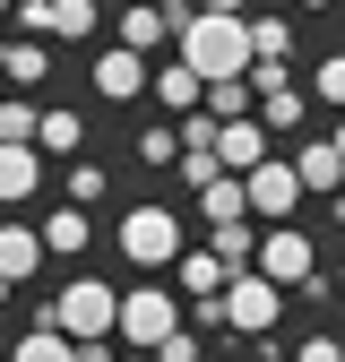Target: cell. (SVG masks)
Instances as JSON below:
<instances>
[{
  "instance_id": "9c48e42d",
  "label": "cell",
  "mask_w": 345,
  "mask_h": 362,
  "mask_svg": "<svg viewBox=\"0 0 345 362\" xmlns=\"http://www.w3.org/2000/svg\"><path fill=\"white\" fill-rule=\"evenodd\" d=\"M35 190H43V147L0 139V207H26Z\"/></svg>"
},
{
  "instance_id": "ac0fdd59",
  "label": "cell",
  "mask_w": 345,
  "mask_h": 362,
  "mask_svg": "<svg viewBox=\"0 0 345 362\" xmlns=\"http://www.w3.org/2000/svg\"><path fill=\"white\" fill-rule=\"evenodd\" d=\"M0 78H9V86H43V78H52V52H43V35L9 43V52H0Z\"/></svg>"
},
{
  "instance_id": "d590c367",
  "label": "cell",
  "mask_w": 345,
  "mask_h": 362,
  "mask_svg": "<svg viewBox=\"0 0 345 362\" xmlns=\"http://www.w3.org/2000/svg\"><path fill=\"white\" fill-rule=\"evenodd\" d=\"M250 362H276V345H259V354H250Z\"/></svg>"
},
{
  "instance_id": "ffe728a7",
  "label": "cell",
  "mask_w": 345,
  "mask_h": 362,
  "mask_svg": "<svg viewBox=\"0 0 345 362\" xmlns=\"http://www.w3.org/2000/svg\"><path fill=\"white\" fill-rule=\"evenodd\" d=\"M259 129H311V95H302V86H276V95H259Z\"/></svg>"
},
{
  "instance_id": "7c38bea8",
  "label": "cell",
  "mask_w": 345,
  "mask_h": 362,
  "mask_svg": "<svg viewBox=\"0 0 345 362\" xmlns=\"http://www.w3.org/2000/svg\"><path fill=\"white\" fill-rule=\"evenodd\" d=\"M147 86H156V104H164L172 121H182V112H199V86H207V78H199V69H190L182 52H172L164 69H147Z\"/></svg>"
},
{
  "instance_id": "52a82bcc",
  "label": "cell",
  "mask_w": 345,
  "mask_h": 362,
  "mask_svg": "<svg viewBox=\"0 0 345 362\" xmlns=\"http://www.w3.org/2000/svg\"><path fill=\"white\" fill-rule=\"evenodd\" d=\"M172 328H182V302H172L164 285L121 293V310H112V337H121V345H156V337H172Z\"/></svg>"
},
{
  "instance_id": "d6a6232c",
  "label": "cell",
  "mask_w": 345,
  "mask_h": 362,
  "mask_svg": "<svg viewBox=\"0 0 345 362\" xmlns=\"http://www.w3.org/2000/svg\"><path fill=\"white\" fill-rule=\"evenodd\" d=\"M156 9H164V18H172V26H182V18H190V9H199V0H156Z\"/></svg>"
},
{
  "instance_id": "4316f807",
  "label": "cell",
  "mask_w": 345,
  "mask_h": 362,
  "mask_svg": "<svg viewBox=\"0 0 345 362\" xmlns=\"http://www.w3.org/2000/svg\"><path fill=\"white\" fill-rule=\"evenodd\" d=\"M199 207H207V224H225V216H242V181H233V173H216L207 190H199Z\"/></svg>"
},
{
  "instance_id": "6da1fadb",
  "label": "cell",
  "mask_w": 345,
  "mask_h": 362,
  "mask_svg": "<svg viewBox=\"0 0 345 362\" xmlns=\"http://www.w3.org/2000/svg\"><path fill=\"white\" fill-rule=\"evenodd\" d=\"M172 43H182V61H190L199 78H242V61H250V35H242V18H225V9H190L182 26H172Z\"/></svg>"
},
{
  "instance_id": "1f68e13d",
  "label": "cell",
  "mask_w": 345,
  "mask_h": 362,
  "mask_svg": "<svg viewBox=\"0 0 345 362\" xmlns=\"http://www.w3.org/2000/svg\"><path fill=\"white\" fill-rule=\"evenodd\" d=\"M293 362H345V345H337L328 328H311V337H302V345H293Z\"/></svg>"
},
{
  "instance_id": "8992f818",
  "label": "cell",
  "mask_w": 345,
  "mask_h": 362,
  "mask_svg": "<svg viewBox=\"0 0 345 362\" xmlns=\"http://www.w3.org/2000/svg\"><path fill=\"white\" fill-rule=\"evenodd\" d=\"M250 267H259L268 285H285V293H302V285L320 276V259H311V233H293V224H276V233H259Z\"/></svg>"
},
{
  "instance_id": "5bb4252c",
  "label": "cell",
  "mask_w": 345,
  "mask_h": 362,
  "mask_svg": "<svg viewBox=\"0 0 345 362\" xmlns=\"http://www.w3.org/2000/svg\"><path fill=\"white\" fill-rule=\"evenodd\" d=\"M35 267H43V233H35V224H0V276L26 285Z\"/></svg>"
},
{
  "instance_id": "44dd1931",
  "label": "cell",
  "mask_w": 345,
  "mask_h": 362,
  "mask_svg": "<svg viewBox=\"0 0 345 362\" xmlns=\"http://www.w3.org/2000/svg\"><path fill=\"white\" fill-rule=\"evenodd\" d=\"M121 43H129V52H156V43H172V18L156 9V0H139V9L121 18Z\"/></svg>"
},
{
  "instance_id": "e0dca14e",
  "label": "cell",
  "mask_w": 345,
  "mask_h": 362,
  "mask_svg": "<svg viewBox=\"0 0 345 362\" xmlns=\"http://www.w3.org/2000/svg\"><path fill=\"white\" fill-rule=\"evenodd\" d=\"M207 250L225 259V276H233V267H250V250H259V224H250V216H225V224H207Z\"/></svg>"
},
{
  "instance_id": "ba28073f",
  "label": "cell",
  "mask_w": 345,
  "mask_h": 362,
  "mask_svg": "<svg viewBox=\"0 0 345 362\" xmlns=\"http://www.w3.org/2000/svg\"><path fill=\"white\" fill-rule=\"evenodd\" d=\"M95 95H104V104H139V95H147V52H129V43L95 52Z\"/></svg>"
},
{
  "instance_id": "484cf974",
  "label": "cell",
  "mask_w": 345,
  "mask_h": 362,
  "mask_svg": "<svg viewBox=\"0 0 345 362\" xmlns=\"http://www.w3.org/2000/svg\"><path fill=\"white\" fill-rule=\"evenodd\" d=\"M61 199H78V207H95V199H104V164H86V156H78V164L61 173Z\"/></svg>"
},
{
  "instance_id": "603a6c76",
  "label": "cell",
  "mask_w": 345,
  "mask_h": 362,
  "mask_svg": "<svg viewBox=\"0 0 345 362\" xmlns=\"http://www.w3.org/2000/svg\"><path fill=\"white\" fill-rule=\"evenodd\" d=\"M95 26V0H43V35H86Z\"/></svg>"
},
{
  "instance_id": "e575fe53",
  "label": "cell",
  "mask_w": 345,
  "mask_h": 362,
  "mask_svg": "<svg viewBox=\"0 0 345 362\" xmlns=\"http://www.w3.org/2000/svg\"><path fill=\"white\" fill-rule=\"evenodd\" d=\"M293 9H311V18H320V9H337V0H293Z\"/></svg>"
},
{
  "instance_id": "8d00e7d4",
  "label": "cell",
  "mask_w": 345,
  "mask_h": 362,
  "mask_svg": "<svg viewBox=\"0 0 345 362\" xmlns=\"http://www.w3.org/2000/svg\"><path fill=\"white\" fill-rule=\"evenodd\" d=\"M9 293H18V285H9V276H0V302H9Z\"/></svg>"
},
{
  "instance_id": "f1b7e54d",
  "label": "cell",
  "mask_w": 345,
  "mask_h": 362,
  "mask_svg": "<svg viewBox=\"0 0 345 362\" xmlns=\"http://www.w3.org/2000/svg\"><path fill=\"white\" fill-rule=\"evenodd\" d=\"M172 173H182V190H207L225 164H216V147H182V156H172Z\"/></svg>"
},
{
  "instance_id": "74e56055",
  "label": "cell",
  "mask_w": 345,
  "mask_h": 362,
  "mask_svg": "<svg viewBox=\"0 0 345 362\" xmlns=\"http://www.w3.org/2000/svg\"><path fill=\"white\" fill-rule=\"evenodd\" d=\"M337 293H345V259H337Z\"/></svg>"
},
{
  "instance_id": "30bf717a",
  "label": "cell",
  "mask_w": 345,
  "mask_h": 362,
  "mask_svg": "<svg viewBox=\"0 0 345 362\" xmlns=\"http://www.w3.org/2000/svg\"><path fill=\"white\" fill-rule=\"evenodd\" d=\"M259 156H268V129H259V112L216 121V164H225V173H242V164H259Z\"/></svg>"
},
{
  "instance_id": "7a4b0ae2",
  "label": "cell",
  "mask_w": 345,
  "mask_h": 362,
  "mask_svg": "<svg viewBox=\"0 0 345 362\" xmlns=\"http://www.w3.org/2000/svg\"><path fill=\"white\" fill-rule=\"evenodd\" d=\"M216 302H225V328L233 337H268L285 320V285H268L259 267H233V276L216 285Z\"/></svg>"
},
{
  "instance_id": "5b68a950",
  "label": "cell",
  "mask_w": 345,
  "mask_h": 362,
  "mask_svg": "<svg viewBox=\"0 0 345 362\" xmlns=\"http://www.w3.org/2000/svg\"><path fill=\"white\" fill-rule=\"evenodd\" d=\"M112 310H121V293H112L104 276H78V285H61V302H52V328H61V337H112Z\"/></svg>"
},
{
  "instance_id": "9a60e30c",
  "label": "cell",
  "mask_w": 345,
  "mask_h": 362,
  "mask_svg": "<svg viewBox=\"0 0 345 362\" xmlns=\"http://www.w3.org/2000/svg\"><path fill=\"white\" fill-rule=\"evenodd\" d=\"M293 173H302V190H345V156H337V139H302Z\"/></svg>"
},
{
  "instance_id": "f35d334b",
  "label": "cell",
  "mask_w": 345,
  "mask_h": 362,
  "mask_svg": "<svg viewBox=\"0 0 345 362\" xmlns=\"http://www.w3.org/2000/svg\"><path fill=\"white\" fill-rule=\"evenodd\" d=\"M0 18H9V0H0Z\"/></svg>"
},
{
  "instance_id": "836d02e7",
  "label": "cell",
  "mask_w": 345,
  "mask_h": 362,
  "mask_svg": "<svg viewBox=\"0 0 345 362\" xmlns=\"http://www.w3.org/2000/svg\"><path fill=\"white\" fill-rule=\"evenodd\" d=\"M199 9H225V18H242V9H250V0H199Z\"/></svg>"
},
{
  "instance_id": "8fae6325",
  "label": "cell",
  "mask_w": 345,
  "mask_h": 362,
  "mask_svg": "<svg viewBox=\"0 0 345 362\" xmlns=\"http://www.w3.org/2000/svg\"><path fill=\"white\" fill-rule=\"evenodd\" d=\"M35 233H43V259H78L86 242H95V224H86V207H78V199H61L52 216L35 224Z\"/></svg>"
},
{
  "instance_id": "f546056e",
  "label": "cell",
  "mask_w": 345,
  "mask_h": 362,
  "mask_svg": "<svg viewBox=\"0 0 345 362\" xmlns=\"http://www.w3.org/2000/svg\"><path fill=\"white\" fill-rule=\"evenodd\" d=\"M0 139H26L35 147V95H9V104H0Z\"/></svg>"
},
{
  "instance_id": "83f0119b",
  "label": "cell",
  "mask_w": 345,
  "mask_h": 362,
  "mask_svg": "<svg viewBox=\"0 0 345 362\" xmlns=\"http://www.w3.org/2000/svg\"><path fill=\"white\" fill-rule=\"evenodd\" d=\"M242 35H250V52H276V61H293V26H285V18H250Z\"/></svg>"
},
{
  "instance_id": "cb8c5ba5",
  "label": "cell",
  "mask_w": 345,
  "mask_h": 362,
  "mask_svg": "<svg viewBox=\"0 0 345 362\" xmlns=\"http://www.w3.org/2000/svg\"><path fill=\"white\" fill-rule=\"evenodd\" d=\"M172 156H182V129H172V112H164V121L139 129V164H172Z\"/></svg>"
},
{
  "instance_id": "d4e9b609",
  "label": "cell",
  "mask_w": 345,
  "mask_h": 362,
  "mask_svg": "<svg viewBox=\"0 0 345 362\" xmlns=\"http://www.w3.org/2000/svg\"><path fill=\"white\" fill-rule=\"evenodd\" d=\"M311 104H337V112H345V52L311 61Z\"/></svg>"
},
{
  "instance_id": "4fadbf2b",
  "label": "cell",
  "mask_w": 345,
  "mask_h": 362,
  "mask_svg": "<svg viewBox=\"0 0 345 362\" xmlns=\"http://www.w3.org/2000/svg\"><path fill=\"white\" fill-rule=\"evenodd\" d=\"M35 147H43V156H78V147H86V112L43 104V112H35Z\"/></svg>"
},
{
  "instance_id": "4dcf8cb0",
  "label": "cell",
  "mask_w": 345,
  "mask_h": 362,
  "mask_svg": "<svg viewBox=\"0 0 345 362\" xmlns=\"http://www.w3.org/2000/svg\"><path fill=\"white\" fill-rule=\"evenodd\" d=\"M147 354H156V362H199V328L182 320V328H172V337H156Z\"/></svg>"
},
{
  "instance_id": "277c9868",
  "label": "cell",
  "mask_w": 345,
  "mask_h": 362,
  "mask_svg": "<svg viewBox=\"0 0 345 362\" xmlns=\"http://www.w3.org/2000/svg\"><path fill=\"white\" fill-rule=\"evenodd\" d=\"M172 250H182V216L172 207H129L121 216V259L129 267H172Z\"/></svg>"
},
{
  "instance_id": "d6986e66",
  "label": "cell",
  "mask_w": 345,
  "mask_h": 362,
  "mask_svg": "<svg viewBox=\"0 0 345 362\" xmlns=\"http://www.w3.org/2000/svg\"><path fill=\"white\" fill-rule=\"evenodd\" d=\"M199 112L233 121V112H259V95H250V78H207V86H199Z\"/></svg>"
},
{
  "instance_id": "7402d4cb",
  "label": "cell",
  "mask_w": 345,
  "mask_h": 362,
  "mask_svg": "<svg viewBox=\"0 0 345 362\" xmlns=\"http://www.w3.org/2000/svg\"><path fill=\"white\" fill-rule=\"evenodd\" d=\"M9 362H69V337H61L52 320H35V328L9 345Z\"/></svg>"
},
{
  "instance_id": "2e32d148",
  "label": "cell",
  "mask_w": 345,
  "mask_h": 362,
  "mask_svg": "<svg viewBox=\"0 0 345 362\" xmlns=\"http://www.w3.org/2000/svg\"><path fill=\"white\" fill-rule=\"evenodd\" d=\"M216 285H225V259H216V250H172V293H216Z\"/></svg>"
},
{
  "instance_id": "3957f363",
  "label": "cell",
  "mask_w": 345,
  "mask_h": 362,
  "mask_svg": "<svg viewBox=\"0 0 345 362\" xmlns=\"http://www.w3.org/2000/svg\"><path fill=\"white\" fill-rule=\"evenodd\" d=\"M233 181H242V216H250V224H293V207H302V173H293V164L259 156V164H242Z\"/></svg>"
}]
</instances>
